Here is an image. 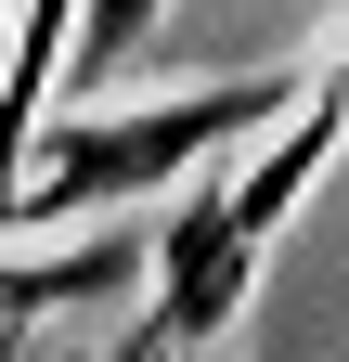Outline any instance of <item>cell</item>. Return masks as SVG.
Instances as JSON below:
<instances>
[{
	"mask_svg": "<svg viewBox=\"0 0 349 362\" xmlns=\"http://www.w3.org/2000/svg\"><path fill=\"white\" fill-rule=\"evenodd\" d=\"M349 143V78H311L297 90V117H285V143H259L246 168H220L207 194L168 220V246H155V310L129 324V362H182V349H220L233 337V310L259 285V259H272L285 233V207L324 181V156Z\"/></svg>",
	"mask_w": 349,
	"mask_h": 362,
	"instance_id": "cell-1",
	"label": "cell"
},
{
	"mask_svg": "<svg viewBox=\"0 0 349 362\" xmlns=\"http://www.w3.org/2000/svg\"><path fill=\"white\" fill-rule=\"evenodd\" d=\"M143 246L129 233H91V246H39V259H0V324H39V310H104L143 285Z\"/></svg>",
	"mask_w": 349,
	"mask_h": 362,
	"instance_id": "cell-3",
	"label": "cell"
},
{
	"mask_svg": "<svg viewBox=\"0 0 349 362\" xmlns=\"http://www.w3.org/2000/svg\"><path fill=\"white\" fill-rule=\"evenodd\" d=\"M311 78H207V90H168V104H117V117H65L52 143H26L13 181H0V220H91V207H129L155 181H182L194 156L272 129Z\"/></svg>",
	"mask_w": 349,
	"mask_h": 362,
	"instance_id": "cell-2",
	"label": "cell"
},
{
	"mask_svg": "<svg viewBox=\"0 0 349 362\" xmlns=\"http://www.w3.org/2000/svg\"><path fill=\"white\" fill-rule=\"evenodd\" d=\"M0 13H13V0H0Z\"/></svg>",
	"mask_w": 349,
	"mask_h": 362,
	"instance_id": "cell-4",
	"label": "cell"
}]
</instances>
